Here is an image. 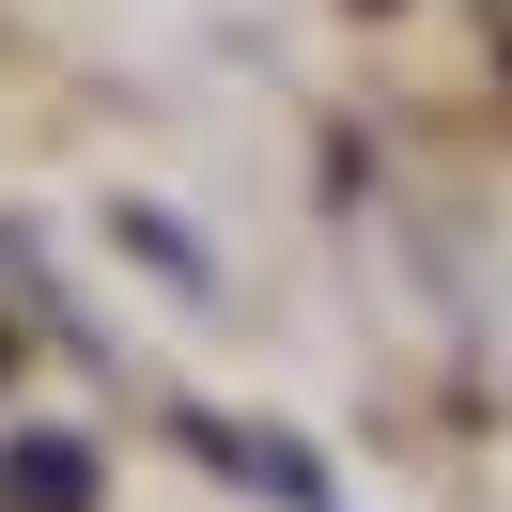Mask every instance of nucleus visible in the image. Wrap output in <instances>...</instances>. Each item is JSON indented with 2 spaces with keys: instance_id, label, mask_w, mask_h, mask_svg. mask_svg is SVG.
Returning a JSON list of instances; mask_svg holds the SVG:
<instances>
[{
  "instance_id": "1",
  "label": "nucleus",
  "mask_w": 512,
  "mask_h": 512,
  "mask_svg": "<svg viewBox=\"0 0 512 512\" xmlns=\"http://www.w3.org/2000/svg\"><path fill=\"white\" fill-rule=\"evenodd\" d=\"M0 497H16V512H94V466H78L63 435H32L16 466H0Z\"/></svg>"
}]
</instances>
